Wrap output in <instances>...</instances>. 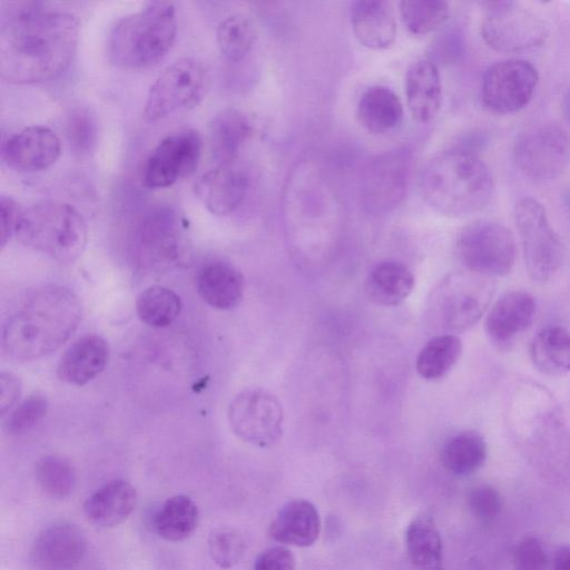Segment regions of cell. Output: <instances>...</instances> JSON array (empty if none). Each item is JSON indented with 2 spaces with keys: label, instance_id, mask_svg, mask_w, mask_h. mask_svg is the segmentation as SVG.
<instances>
[{
  "label": "cell",
  "instance_id": "1",
  "mask_svg": "<svg viewBox=\"0 0 570 570\" xmlns=\"http://www.w3.org/2000/svg\"><path fill=\"white\" fill-rule=\"evenodd\" d=\"M79 37L77 18L38 1L9 2L0 12V75L11 83L42 82L69 65Z\"/></svg>",
  "mask_w": 570,
  "mask_h": 570
},
{
  "label": "cell",
  "instance_id": "2",
  "mask_svg": "<svg viewBox=\"0 0 570 570\" xmlns=\"http://www.w3.org/2000/svg\"><path fill=\"white\" fill-rule=\"evenodd\" d=\"M81 304L78 296L60 285L37 289L7 318L2 350L10 358L24 362L41 358L62 346L78 327Z\"/></svg>",
  "mask_w": 570,
  "mask_h": 570
},
{
  "label": "cell",
  "instance_id": "3",
  "mask_svg": "<svg viewBox=\"0 0 570 570\" xmlns=\"http://www.w3.org/2000/svg\"><path fill=\"white\" fill-rule=\"evenodd\" d=\"M425 203L446 216H464L483 209L494 183L483 159L470 148H453L434 156L420 177Z\"/></svg>",
  "mask_w": 570,
  "mask_h": 570
},
{
  "label": "cell",
  "instance_id": "4",
  "mask_svg": "<svg viewBox=\"0 0 570 570\" xmlns=\"http://www.w3.org/2000/svg\"><path fill=\"white\" fill-rule=\"evenodd\" d=\"M176 32L175 6L168 1L150 2L115 24L108 41L110 59L128 69L153 66L171 48Z\"/></svg>",
  "mask_w": 570,
  "mask_h": 570
},
{
  "label": "cell",
  "instance_id": "5",
  "mask_svg": "<svg viewBox=\"0 0 570 570\" xmlns=\"http://www.w3.org/2000/svg\"><path fill=\"white\" fill-rule=\"evenodd\" d=\"M14 235L24 246L61 263L76 261L88 239L82 216L69 204L52 200L22 209Z\"/></svg>",
  "mask_w": 570,
  "mask_h": 570
},
{
  "label": "cell",
  "instance_id": "6",
  "mask_svg": "<svg viewBox=\"0 0 570 570\" xmlns=\"http://www.w3.org/2000/svg\"><path fill=\"white\" fill-rule=\"evenodd\" d=\"M490 278L473 272L445 276L431 297L430 307L438 325L451 334L475 325L494 294V284Z\"/></svg>",
  "mask_w": 570,
  "mask_h": 570
},
{
  "label": "cell",
  "instance_id": "7",
  "mask_svg": "<svg viewBox=\"0 0 570 570\" xmlns=\"http://www.w3.org/2000/svg\"><path fill=\"white\" fill-rule=\"evenodd\" d=\"M513 219L529 277L537 283L550 281L563 263L564 247L546 208L535 198L523 197L514 205Z\"/></svg>",
  "mask_w": 570,
  "mask_h": 570
},
{
  "label": "cell",
  "instance_id": "8",
  "mask_svg": "<svg viewBox=\"0 0 570 570\" xmlns=\"http://www.w3.org/2000/svg\"><path fill=\"white\" fill-rule=\"evenodd\" d=\"M481 35L491 49L517 53L543 45L549 29L538 12L521 2L503 0L485 2Z\"/></svg>",
  "mask_w": 570,
  "mask_h": 570
},
{
  "label": "cell",
  "instance_id": "9",
  "mask_svg": "<svg viewBox=\"0 0 570 570\" xmlns=\"http://www.w3.org/2000/svg\"><path fill=\"white\" fill-rule=\"evenodd\" d=\"M456 255L469 272L483 276H504L512 269L517 246L504 225L480 219L461 229L455 243Z\"/></svg>",
  "mask_w": 570,
  "mask_h": 570
},
{
  "label": "cell",
  "instance_id": "10",
  "mask_svg": "<svg viewBox=\"0 0 570 570\" xmlns=\"http://www.w3.org/2000/svg\"><path fill=\"white\" fill-rule=\"evenodd\" d=\"M209 80L207 66L196 58L173 62L150 86L145 102V118L156 121L196 105L206 94Z\"/></svg>",
  "mask_w": 570,
  "mask_h": 570
},
{
  "label": "cell",
  "instance_id": "11",
  "mask_svg": "<svg viewBox=\"0 0 570 570\" xmlns=\"http://www.w3.org/2000/svg\"><path fill=\"white\" fill-rule=\"evenodd\" d=\"M518 168L535 181L559 177L570 164V135L556 122H539L521 131L514 142Z\"/></svg>",
  "mask_w": 570,
  "mask_h": 570
},
{
  "label": "cell",
  "instance_id": "12",
  "mask_svg": "<svg viewBox=\"0 0 570 570\" xmlns=\"http://www.w3.org/2000/svg\"><path fill=\"white\" fill-rule=\"evenodd\" d=\"M227 419L237 438L261 449L275 445L284 432L281 401L261 387L237 393L228 405Z\"/></svg>",
  "mask_w": 570,
  "mask_h": 570
},
{
  "label": "cell",
  "instance_id": "13",
  "mask_svg": "<svg viewBox=\"0 0 570 570\" xmlns=\"http://www.w3.org/2000/svg\"><path fill=\"white\" fill-rule=\"evenodd\" d=\"M539 82L535 67L523 59L510 58L489 66L481 81L483 106L499 115L523 109Z\"/></svg>",
  "mask_w": 570,
  "mask_h": 570
},
{
  "label": "cell",
  "instance_id": "14",
  "mask_svg": "<svg viewBox=\"0 0 570 570\" xmlns=\"http://www.w3.org/2000/svg\"><path fill=\"white\" fill-rule=\"evenodd\" d=\"M202 137L184 128L164 137L150 151L141 170V180L149 188H166L189 176L197 168Z\"/></svg>",
  "mask_w": 570,
  "mask_h": 570
},
{
  "label": "cell",
  "instance_id": "15",
  "mask_svg": "<svg viewBox=\"0 0 570 570\" xmlns=\"http://www.w3.org/2000/svg\"><path fill=\"white\" fill-rule=\"evenodd\" d=\"M181 220L177 212L161 205L150 208L137 223L131 252L141 266H157L174 261L181 246Z\"/></svg>",
  "mask_w": 570,
  "mask_h": 570
},
{
  "label": "cell",
  "instance_id": "16",
  "mask_svg": "<svg viewBox=\"0 0 570 570\" xmlns=\"http://www.w3.org/2000/svg\"><path fill=\"white\" fill-rule=\"evenodd\" d=\"M87 538L76 523L55 521L36 535L29 559L36 570H72L87 552Z\"/></svg>",
  "mask_w": 570,
  "mask_h": 570
},
{
  "label": "cell",
  "instance_id": "17",
  "mask_svg": "<svg viewBox=\"0 0 570 570\" xmlns=\"http://www.w3.org/2000/svg\"><path fill=\"white\" fill-rule=\"evenodd\" d=\"M61 154V142L49 127L29 126L12 135L2 147L8 166L23 171H41L53 165Z\"/></svg>",
  "mask_w": 570,
  "mask_h": 570
},
{
  "label": "cell",
  "instance_id": "18",
  "mask_svg": "<svg viewBox=\"0 0 570 570\" xmlns=\"http://www.w3.org/2000/svg\"><path fill=\"white\" fill-rule=\"evenodd\" d=\"M249 183L245 171L233 165H217L194 184V194L208 212L218 216L234 213L244 202Z\"/></svg>",
  "mask_w": 570,
  "mask_h": 570
},
{
  "label": "cell",
  "instance_id": "19",
  "mask_svg": "<svg viewBox=\"0 0 570 570\" xmlns=\"http://www.w3.org/2000/svg\"><path fill=\"white\" fill-rule=\"evenodd\" d=\"M407 160L401 154H390L368 164L362 177V191L370 209H389L404 195Z\"/></svg>",
  "mask_w": 570,
  "mask_h": 570
},
{
  "label": "cell",
  "instance_id": "20",
  "mask_svg": "<svg viewBox=\"0 0 570 570\" xmlns=\"http://www.w3.org/2000/svg\"><path fill=\"white\" fill-rule=\"evenodd\" d=\"M406 106L413 119L432 121L442 107V82L436 65L430 59L412 62L405 73Z\"/></svg>",
  "mask_w": 570,
  "mask_h": 570
},
{
  "label": "cell",
  "instance_id": "21",
  "mask_svg": "<svg viewBox=\"0 0 570 570\" xmlns=\"http://www.w3.org/2000/svg\"><path fill=\"white\" fill-rule=\"evenodd\" d=\"M535 301L523 291H512L502 295L490 308L484 321V330L491 341L507 344L525 331L535 315Z\"/></svg>",
  "mask_w": 570,
  "mask_h": 570
},
{
  "label": "cell",
  "instance_id": "22",
  "mask_svg": "<svg viewBox=\"0 0 570 570\" xmlns=\"http://www.w3.org/2000/svg\"><path fill=\"white\" fill-rule=\"evenodd\" d=\"M322 521L316 507L304 499L287 501L268 528L272 540L306 548L313 546L321 533Z\"/></svg>",
  "mask_w": 570,
  "mask_h": 570
},
{
  "label": "cell",
  "instance_id": "23",
  "mask_svg": "<svg viewBox=\"0 0 570 570\" xmlns=\"http://www.w3.org/2000/svg\"><path fill=\"white\" fill-rule=\"evenodd\" d=\"M109 360V345L99 335L88 334L75 341L62 354L57 366L60 381L81 386L96 379Z\"/></svg>",
  "mask_w": 570,
  "mask_h": 570
},
{
  "label": "cell",
  "instance_id": "24",
  "mask_svg": "<svg viewBox=\"0 0 570 570\" xmlns=\"http://www.w3.org/2000/svg\"><path fill=\"white\" fill-rule=\"evenodd\" d=\"M138 500L135 487L114 479L94 491L83 503L87 520L100 528H114L128 519Z\"/></svg>",
  "mask_w": 570,
  "mask_h": 570
},
{
  "label": "cell",
  "instance_id": "25",
  "mask_svg": "<svg viewBox=\"0 0 570 570\" xmlns=\"http://www.w3.org/2000/svg\"><path fill=\"white\" fill-rule=\"evenodd\" d=\"M351 22L357 41L371 50H385L396 38L392 4L383 0H360L351 9Z\"/></svg>",
  "mask_w": 570,
  "mask_h": 570
},
{
  "label": "cell",
  "instance_id": "26",
  "mask_svg": "<svg viewBox=\"0 0 570 570\" xmlns=\"http://www.w3.org/2000/svg\"><path fill=\"white\" fill-rule=\"evenodd\" d=\"M196 287L206 304L228 311L235 308L243 299L244 277L233 265L214 262L199 271Z\"/></svg>",
  "mask_w": 570,
  "mask_h": 570
},
{
  "label": "cell",
  "instance_id": "27",
  "mask_svg": "<svg viewBox=\"0 0 570 570\" xmlns=\"http://www.w3.org/2000/svg\"><path fill=\"white\" fill-rule=\"evenodd\" d=\"M252 131L247 116L236 108L216 114L209 124V144L217 165H233Z\"/></svg>",
  "mask_w": 570,
  "mask_h": 570
},
{
  "label": "cell",
  "instance_id": "28",
  "mask_svg": "<svg viewBox=\"0 0 570 570\" xmlns=\"http://www.w3.org/2000/svg\"><path fill=\"white\" fill-rule=\"evenodd\" d=\"M366 293L377 305L393 307L402 304L412 293L414 275L402 262L386 259L377 263L366 279Z\"/></svg>",
  "mask_w": 570,
  "mask_h": 570
},
{
  "label": "cell",
  "instance_id": "29",
  "mask_svg": "<svg viewBox=\"0 0 570 570\" xmlns=\"http://www.w3.org/2000/svg\"><path fill=\"white\" fill-rule=\"evenodd\" d=\"M360 124L372 134H384L396 128L403 118V105L389 87L366 88L357 102Z\"/></svg>",
  "mask_w": 570,
  "mask_h": 570
},
{
  "label": "cell",
  "instance_id": "30",
  "mask_svg": "<svg viewBox=\"0 0 570 570\" xmlns=\"http://www.w3.org/2000/svg\"><path fill=\"white\" fill-rule=\"evenodd\" d=\"M405 550L417 570H442L443 546L439 529L431 515L420 513L405 530Z\"/></svg>",
  "mask_w": 570,
  "mask_h": 570
},
{
  "label": "cell",
  "instance_id": "31",
  "mask_svg": "<svg viewBox=\"0 0 570 570\" xmlns=\"http://www.w3.org/2000/svg\"><path fill=\"white\" fill-rule=\"evenodd\" d=\"M199 512L195 501L185 494L165 500L154 512L150 523L161 539L179 542L188 539L196 530Z\"/></svg>",
  "mask_w": 570,
  "mask_h": 570
},
{
  "label": "cell",
  "instance_id": "32",
  "mask_svg": "<svg viewBox=\"0 0 570 570\" xmlns=\"http://www.w3.org/2000/svg\"><path fill=\"white\" fill-rule=\"evenodd\" d=\"M488 448L476 431L465 430L448 438L440 450V461L445 470L455 475H469L485 462Z\"/></svg>",
  "mask_w": 570,
  "mask_h": 570
},
{
  "label": "cell",
  "instance_id": "33",
  "mask_svg": "<svg viewBox=\"0 0 570 570\" xmlns=\"http://www.w3.org/2000/svg\"><path fill=\"white\" fill-rule=\"evenodd\" d=\"M531 357L544 374L560 375L570 371V333L561 326L540 330L532 341Z\"/></svg>",
  "mask_w": 570,
  "mask_h": 570
},
{
  "label": "cell",
  "instance_id": "34",
  "mask_svg": "<svg viewBox=\"0 0 570 570\" xmlns=\"http://www.w3.org/2000/svg\"><path fill=\"white\" fill-rule=\"evenodd\" d=\"M462 353V342L451 333L430 338L415 361L417 374L426 381H438L449 374Z\"/></svg>",
  "mask_w": 570,
  "mask_h": 570
},
{
  "label": "cell",
  "instance_id": "35",
  "mask_svg": "<svg viewBox=\"0 0 570 570\" xmlns=\"http://www.w3.org/2000/svg\"><path fill=\"white\" fill-rule=\"evenodd\" d=\"M181 308L179 295L164 286L147 287L136 301V311L140 321L156 328L171 325L180 315Z\"/></svg>",
  "mask_w": 570,
  "mask_h": 570
},
{
  "label": "cell",
  "instance_id": "36",
  "mask_svg": "<svg viewBox=\"0 0 570 570\" xmlns=\"http://www.w3.org/2000/svg\"><path fill=\"white\" fill-rule=\"evenodd\" d=\"M216 40L222 55L236 62L243 60L252 50L256 31L248 18L232 14L219 22Z\"/></svg>",
  "mask_w": 570,
  "mask_h": 570
},
{
  "label": "cell",
  "instance_id": "37",
  "mask_svg": "<svg viewBox=\"0 0 570 570\" xmlns=\"http://www.w3.org/2000/svg\"><path fill=\"white\" fill-rule=\"evenodd\" d=\"M35 475L46 495L56 500L69 497L76 485L73 465L69 460L57 454L41 458L36 464Z\"/></svg>",
  "mask_w": 570,
  "mask_h": 570
},
{
  "label": "cell",
  "instance_id": "38",
  "mask_svg": "<svg viewBox=\"0 0 570 570\" xmlns=\"http://www.w3.org/2000/svg\"><path fill=\"white\" fill-rule=\"evenodd\" d=\"M450 8L441 0H404L400 2L403 24L412 33L424 36L439 29L448 19Z\"/></svg>",
  "mask_w": 570,
  "mask_h": 570
},
{
  "label": "cell",
  "instance_id": "39",
  "mask_svg": "<svg viewBox=\"0 0 570 570\" xmlns=\"http://www.w3.org/2000/svg\"><path fill=\"white\" fill-rule=\"evenodd\" d=\"M212 561L222 569H230L243 558L246 549L243 535L229 527L212 530L207 539Z\"/></svg>",
  "mask_w": 570,
  "mask_h": 570
},
{
  "label": "cell",
  "instance_id": "40",
  "mask_svg": "<svg viewBox=\"0 0 570 570\" xmlns=\"http://www.w3.org/2000/svg\"><path fill=\"white\" fill-rule=\"evenodd\" d=\"M48 409L49 403L43 395H29L8 413L3 422L4 432L19 435L30 431L43 420Z\"/></svg>",
  "mask_w": 570,
  "mask_h": 570
},
{
  "label": "cell",
  "instance_id": "41",
  "mask_svg": "<svg viewBox=\"0 0 570 570\" xmlns=\"http://www.w3.org/2000/svg\"><path fill=\"white\" fill-rule=\"evenodd\" d=\"M88 109L77 108L71 111L67 121V135L70 144L78 153H87L95 145L97 126Z\"/></svg>",
  "mask_w": 570,
  "mask_h": 570
},
{
  "label": "cell",
  "instance_id": "42",
  "mask_svg": "<svg viewBox=\"0 0 570 570\" xmlns=\"http://www.w3.org/2000/svg\"><path fill=\"white\" fill-rule=\"evenodd\" d=\"M468 505L475 518L481 521H491L501 512L502 498L497 489L482 484L469 492Z\"/></svg>",
  "mask_w": 570,
  "mask_h": 570
},
{
  "label": "cell",
  "instance_id": "43",
  "mask_svg": "<svg viewBox=\"0 0 570 570\" xmlns=\"http://www.w3.org/2000/svg\"><path fill=\"white\" fill-rule=\"evenodd\" d=\"M515 570H548L549 563L541 542L529 537L523 539L513 553Z\"/></svg>",
  "mask_w": 570,
  "mask_h": 570
},
{
  "label": "cell",
  "instance_id": "44",
  "mask_svg": "<svg viewBox=\"0 0 570 570\" xmlns=\"http://www.w3.org/2000/svg\"><path fill=\"white\" fill-rule=\"evenodd\" d=\"M296 561L285 546H274L263 550L254 562L253 570H295Z\"/></svg>",
  "mask_w": 570,
  "mask_h": 570
},
{
  "label": "cell",
  "instance_id": "45",
  "mask_svg": "<svg viewBox=\"0 0 570 570\" xmlns=\"http://www.w3.org/2000/svg\"><path fill=\"white\" fill-rule=\"evenodd\" d=\"M21 212L22 209L11 196L2 195L0 197L1 248L7 245L10 237L14 234Z\"/></svg>",
  "mask_w": 570,
  "mask_h": 570
},
{
  "label": "cell",
  "instance_id": "46",
  "mask_svg": "<svg viewBox=\"0 0 570 570\" xmlns=\"http://www.w3.org/2000/svg\"><path fill=\"white\" fill-rule=\"evenodd\" d=\"M0 407L1 415L10 412L21 394V382L19 377L10 372L2 371L0 376Z\"/></svg>",
  "mask_w": 570,
  "mask_h": 570
},
{
  "label": "cell",
  "instance_id": "47",
  "mask_svg": "<svg viewBox=\"0 0 570 570\" xmlns=\"http://www.w3.org/2000/svg\"><path fill=\"white\" fill-rule=\"evenodd\" d=\"M552 570H570V546L560 548L553 557Z\"/></svg>",
  "mask_w": 570,
  "mask_h": 570
},
{
  "label": "cell",
  "instance_id": "48",
  "mask_svg": "<svg viewBox=\"0 0 570 570\" xmlns=\"http://www.w3.org/2000/svg\"><path fill=\"white\" fill-rule=\"evenodd\" d=\"M562 112L566 120L570 125V88L566 91L562 98Z\"/></svg>",
  "mask_w": 570,
  "mask_h": 570
}]
</instances>
